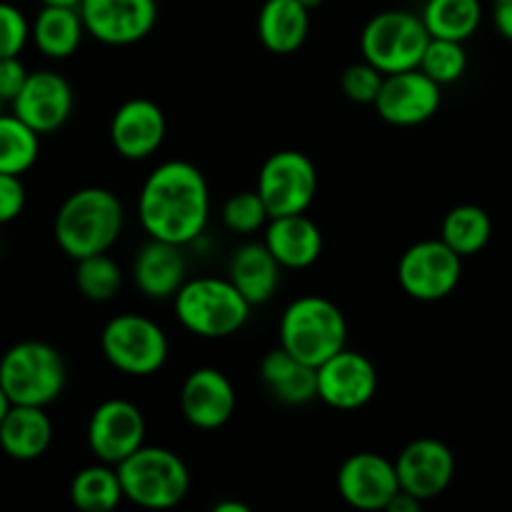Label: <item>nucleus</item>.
I'll list each match as a JSON object with an SVG mask.
<instances>
[{
    "label": "nucleus",
    "mask_w": 512,
    "mask_h": 512,
    "mask_svg": "<svg viewBox=\"0 0 512 512\" xmlns=\"http://www.w3.org/2000/svg\"><path fill=\"white\" fill-rule=\"evenodd\" d=\"M138 215L150 238L175 245L193 243L208 225V180L188 160L160 163L140 188Z\"/></svg>",
    "instance_id": "nucleus-1"
},
{
    "label": "nucleus",
    "mask_w": 512,
    "mask_h": 512,
    "mask_svg": "<svg viewBox=\"0 0 512 512\" xmlns=\"http://www.w3.org/2000/svg\"><path fill=\"white\" fill-rule=\"evenodd\" d=\"M123 203L108 188H80L63 200L53 233L68 258L108 253L123 233Z\"/></svg>",
    "instance_id": "nucleus-2"
},
{
    "label": "nucleus",
    "mask_w": 512,
    "mask_h": 512,
    "mask_svg": "<svg viewBox=\"0 0 512 512\" xmlns=\"http://www.w3.org/2000/svg\"><path fill=\"white\" fill-rule=\"evenodd\" d=\"M280 345L303 363L323 365L348 343V323L333 300L305 295L293 300L280 318Z\"/></svg>",
    "instance_id": "nucleus-3"
},
{
    "label": "nucleus",
    "mask_w": 512,
    "mask_h": 512,
    "mask_svg": "<svg viewBox=\"0 0 512 512\" xmlns=\"http://www.w3.org/2000/svg\"><path fill=\"white\" fill-rule=\"evenodd\" d=\"M253 305L233 283L223 278L185 280L175 293V315L188 333L198 338H228L250 318Z\"/></svg>",
    "instance_id": "nucleus-4"
},
{
    "label": "nucleus",
    "mask_w": 512,
    "mask_h": 512,
    "mask_svg": "<svg viewBox=\"0 0 512 512\" xmlns=\"http://www.w3.org/2000/svg\"><path fill=\"white\" fill-rule=\"evenodd\" d=\"M125 500L145 510H168L183 503L190 490V473L168 448L143 445L115 465Z\"/></svg>",
    "instance_id": "nucleus-5"
},
{
    "label": "nucleus",
    "mask_w": 512,
    "mask_h": 512,
    "mask_svg": "<svg viewBox=\"0 0 512 512\" xmlns=\"http://www.w3.org/2000/svg\"><path fill=\"white\" fill-rule=\"evenodd\" d=\"M65 378L63 355L40 340L15 343L0 358V385L13 405L45 408L60 398Z\"/></svg>",
    "instance_id": "nucleus-6"
},
{
    "label": "nucleus",
    "mask_w": 512,
    "mask_h": 512,
    "mask_svg": "<svg viewBox=\"0 0 512 512\" xmlns=\"http://www.w3.org/2000/svg\"><path fill=\"white\" fill-rule=\"evenodd\" d=\"M428 43L423 18L410 10H383L368 20L360 35L363 58L385 75L418 68Z\"/></svg>",
    "instance_id": "nucleus-7"
},
{
    "label": "nucleus",
    "mask_w": 512,
    "mask_h": 512,
    "mask_svg": "<svg viewBox=\"0 0 512 512\" xmlns=\"http://www.w3.org/2000/svg\"><path fill=\"white\" fill-rule=\"evenodd\" d=\"M100 345L115 370L135 378L158 373L168 360V338L155 320L145 315H115L100 335Z\"/></svg>",
    "instance_id": "nucleus-8"
},
{
    "label": "nucleus",
    "mask_w": 512,
    "mask_h": 512,
    "mask_svg": "<svg viewBox=\"0 0 512 512\" xmlns=\"http://www.w3.org/2000/svg\"><path fill=\"white\" fill-rule=\"evenodd\" d=\"M258 193L270 218L305 213L318 195V170L298 150H278L258 173Z\"/></svg>",
    "instance_id": "nucleus-9"
},
{
    "label": "nucleus",
    "mask_w": 512,
    "mask_h": 512,
    "mask_svg": "<svg viewBox=\"0 0 512 512\" xmlns=\"http://www.w3.org/2000/svg\"><path fill=\"white\" fill-rule=\"evenodd\" d=\"M463 275V258L440 240H420L410 245L398 263L400 288L415 300L435 303L458 288Z\"/></svg>",
    "instance_id": "nucleus-10"
},
{
    "label": "nucleus",
    "mask_w": 512,
    "mask_h": 512,
    "mask_svg": "<svg viewBox=\"0 0 512 512\" xmlns=\"http://www.w3.org/2000/svg\"><path fill=\"white\" fill-rule=\"evenodd\" d=\"M85 33L105 45H133L158 23V0H80Z\"/></svg>",
    "instance_id": "nucleus-11"
},
{
    "label": "nucleus",
    "mask_w": 512,
    "mask_h": 512,
    "mask_svg": "<svg viewBox=\"0 0 512 512\" xmlns=\"http://www.w3.org/2000/svg\"><path fill=\"white\" fill-rule=\"evenodd\" d=\"M145 445V418L130 400H105L88 420V448L100 463L120 465Z\"/></svg>",
    "instance_id": "nucleus-12"
},
{
    "label": "nucleus",
    "mask_w": 512,
    "mask_h": 512,
    "mask_svg": "<svg viewBox=\"0 0 512 512\" xmlns=\"http://www.w3.org/2000/svg\"><path fill=\"white\" fill-rule=\"evenodd\" d=\"M440 88L433 78L420 68L403 70V73L385 75L380 93L375 98V110L380 118L398 128H410L433 118L440 108Z\"/></svg>",
    "instance_id": "nucleus-13"
},
{
    "label": "nucleus",
    "mask_w": 512,
    "mask_h": 512,
    "mask_svg": "<svg viewBox=\"0 0 512 512\" xmlns=\"http://www.w3.org/2000/svg\"><path fill=\"white\" fill-rule=\"evenodd\" d=\"M378 393V370L358 350L343 348L318 365V398L335 410H360Z\"/></svg>",
    "instance_id": "nucleus-14"
},
{
    "label": "nucleus",
    "mask_w": 512,
    "mask_h": 512,
    "mask_svg": "<svg viewBox=\"0 0 512 512\" xmlns=\"http://www.w3.org/2000/svg\"><path fill=\"white\" fill-rule=\"evenodd\" d=\"M400 490L418 500H433L448 490L455 475V455L435 438H418L405 445L395 460Z\"/></svg>",
    "instance_id": "nucleus-15"
},
{
    "label": "nucleus",
    "mask_w": 512,
    "mask_h": 512,
    "mask_svg": "<svg viewBox=\"0 0 512 512\" xmlns=\"http://www.w3.org/2000/svg\"><path fill=\"white\" fill-rule=\"evenodd\" d=\"M398 490L395 463L378 453L350 455L338 470V493L350 508L385 510Z\"/></svg>",
    "instance_id": "nucleus-16"
},
{
    "label": "nucleus",
    "mask_w": 512,
    "mask_h": 512,
    "mask_svg": "<svg viewBox=\"0 0 512 512\" xmlns=\"http://www.w3.org/2000/svg\"><path fill=\"white\" fill-rule=\"evenodd\" d=\"M10 105L13 113L25 120L35 133H55L68 123L73 113V88L55 70H35Z\"/></svg>",
    "instance_id": "nucleus-17"
},
{
    "label": "nucleus",
    "mask_w": 512,
    "mask_h": 512,
    "mask_svg": "<svg viewBox=\"0 0 512 512\" xmlns=\"http://www.w3.org/2000/svg\"><path fill=\"white\" fill-rule=\"evenodd\" d=\"M165 115L148 98L125 100L110 120V143L128 160H145L158 153L165 140Z\"/></svg>",
    "instance_id": "nucleus-18"
},
{
    "label": "nucleus",
    "mask_w": 512,
    "mask_h": 512,
    "mask_svg": "<svg viewBox=\"0 0 512 512\" xmlns=\"http://www.w3.org/2000/svg\"><path fill=\"white\" fill-rule=\"evenodd\" d=\"M180 410L193 428H223L235 413L233 383L215 368L193 370L180 390Z\"/></svg>",
    "instance_id": "nucleus-19"
},
{
    "label": "nucleus",
    "mask_w": 512,
    "mask_h": 512,
    "mask_svg": "<svg viewBox=\"0 0 512 512\" xmlns=\"http://www.w3.org/2000/svg\"><path fill=\"white\" fill-rule=\"evenodd\" d=\"M180 248L183 245L150 238L138 250L133 260V280L145 298L168 300L175 298V293L183 288L188 263Z\"/></svg>",
    "instance_id": "nucleus-20"
},
{
    "label": "nucleus",
    "mask_w": 512,
    "mask_h": 512,
    "mask_svg": "<svg viewBox=\"0 0 512 512\" xmlns=\"http://www.w3.org/2000/svg\"><path fill=\"white\" fill-rule=\"evenodd\" d=\"M265 245L283 268H310L323 253V233L305 213L270 218Z\"/></svg>",
    "instance_id": "nucleus-21"
},
{
    "label": "nucleus",
    "mask_w": 512,
    "mask_h": 512,
    "mask_svg": "<svg viewBox=\"0 0 512 512\" xmlns=\"http://www.w3.org/2000/svg\"><path fill=\"white\" fill-rule=\"evenodd\" d=\"M53 443V423L38 405H10L0 423V450L8 458L30 463L45 455Z\"/></svg>",
    "instance_id": "nucleus-22"
},
{
    "label": "nucleus",
    "mask_w": 512,
    "mask_h": 512,
    "mask_svg": "<svg viewBox=\"0 0 512 512\" xmlns=\"http://www.w3.org/2000/svg\"><path fill=\"white\" fill-rule=\"evenodd\" d=\"M283 265L275 260L265 243H245L233 253L228 265V278L250 305L268 303L280 285Z\"/></svg>",
    "instance_id": "nucleus-23"
},
{
    "label": "nucleus",
    "mask_w": 512,
    "mask_h": 512,
    "mask_svg": "<svg viewBox=\"0 0 512 512\" xmlns=\"http://www.w3.org/2000/svg\"><path fill=\"white\" fill-rule=\"evenodd\" d=\"M260 378L273 398L285 405H305L318 398V368L290 355L283 345L265 355Z\"/></svg>",
    "instance_id": "nucleus-24"
},
{
    "label": "nucleus",
    "mask_w": 512,
    "mask_h": 512,
    "mask_svg": "<svg viewBox=\"0 0 512 512\" xmlns=\"http://www.w3.org/2000/svg\"><path fill=\"white\" fill-rule=\"evenodd\" d=\"M308 33L310 10L300 0H265L258 13V38L270 53H295Z\"/></svg>",
    "instance_id": "nucleus-25"
},
{
    "label": "nucleus",
    "mask_w": 512,
    "mask_h": 512,
    "mask_svg": "<svg viewBox=\"0 0 512 512\" xmlns=\"http://www.w3.org/2000/svg\"><path fill=\"white\" fill-rule=\"evenodd\" d=\"M85 35L78 5H43L30 25L35 48L53 60H65L80 48Z\"/></svg>",
    "instance_id": "nucleus-26"
},
{
    "label": "nucleus",
    "mask_w": 512,
    "mask_h": 512,
    "mask_svg": "<svg viewBox=\"0 0 512 512\" xmlns=\"http://www.w3.org/2000/svg\"><path fill=\"white\" fill-rule=\"evenodd\" d=\"M423 23L430 38H445L465 43L483 20L480 0H428L423 8Z\"/></svg>",
    "instance_id": "nucleus-27"
},
{
    "label": "nucleus",
    "mask_w": 512,
    "mask_h": 512,
    "mask_svg": "<svg viewBox=\"0 0 512 512\" xmlns=\"http://www.w3.org/2000/svg\"><path fill=\"white\" fill-rule=\"evenodd\" d=\"M118 468L108 463L88 465L70 483V500L83 512H110L123 500Z\"/></svg>",
    "instance_id": "nucleus-28"
},
{
    "label": "nucleus",
    "mask_w": 512,
    "mask_h": 512,
    "mask_svg": "<svg viewBox=\"0 0 512 512\" xmlns=\"http://www.w3.org/2000/svg\"><path fill=\"white\" fill-rule=\"evenodd\" d=\"M493 235L490 215L478 205H458L443 220V240L460 255L470 258L488 245Z\"/></svg>",
    "instance_id": "nucleus-29"
},
{
    "label": "nucleus",
    "mask_w": 512,
    "mask_h": 512,
    "mask_svg": "<svg viewBox=\"0 0 512 512\" xmlns=\"http://www.w3.org/2000/svg\"><path fill=\"white\" fill-rule=\"evenodd\" d=\"M40 153V133L18 115L0 113V173L23 175L35 165Z\"/></svg>",
    "instance_id": "nucleus-30"
},
{
    "label": "nucleus",
    "mask_w": 512,
    "mask_h": 512,
    "mask_svg": "<svg viewBox=\"0 0 512 512\" xmlns=\"http://www.w3.org/2000/svg\"><path fill=\"white\" fill-rule=\"evenodd\" d=\"M75 285L80 295L93 303H108L123 285V273L108 253H95L75 260Z\"/></svg>",
    "instance_id": "nucleus-31"
},
{
    "label": "nucleus",
    "mask_w": 512,
    "mask_h": 512,
    "mask_svg": "<svg viewBox=\"0 0 512 512\" xmlns=\"http://www.w3.org/2000/svg\"><path fill=\"white\" fill-rule=\"evenodd\" d=\"M418 68L438 85H450L463 78L465 68H468V53L458 40L430 38Z\"/></svg>",
    "instance_id": "nucleus-32"
},
{
    "label": "nucleus",
    "mask_w": 512,
    "mask_h": 512,
    "mask_svg": "<svg viewBox=\"0 0 512 512\" xmlns=\"http://www.w3.org/2000/svg\"><path fill=\"white\" fill-rule=\"evenodd\" d=\"M268 220H270V213L268 208H265L258 190H243V193H235L233 198H228V203L223 205L225 228L233 230V233L238 235L255 233V230L263 228Z\"/></svg>",
    "instance_id": "nucleus-33"
},
{
    "label": "nucleus",
    "mask_w": 512,
    "mask_h": 512,
    "mask_svg": "<svg viewBox=\"0 0 512 512\" xmlns=\"http://www.w3.org/2000/svg\"><path fill=\"white\" fill-rule=\"evenodd\" d=\"M385 73H380L373 63L363 60V63H353L345 68L343 78H340V88H343L345 98L360 105H375V98L380 93Z\"/></svg>",
    "instance_id": "nucleus-34"
},
{
    "label": "nucleus",
    "mask_w": 512,
    "mask_h": 512,
    "mask_svg": "<svg viewBox=\"0 0 512 512\" xmlns=\"http://www.w3.org/2000/svg\"><path fill=\"white\" fill-rule=\"evenodd\" d=\"M30 38V25L15 5L0 3V58L20 55Z\"/></svg>",
    "instance_id": "nucleus-35"
},
{
    "label": "nucleus",
    "mask_w": 512,
    "mask_h": 512,
    "mask_svg": "<svg viewBox=\"0 0 512 512\" xmlns=\"http://www.w3.org/2000/svg\"><path fill=\"white\" fill-rule=\"evenodd\" d=\"M25 208V188L20 175L0 173V225L18 218Z\"/></svg>",
    "instance_id": "nucleus-36"
},
{
    "label": "nucleus",
    "mask_w": 512,
    "mask_h": 512,
    "mask_svg": "<svg viewBox=\"0 0 512 512\" xmlns=\"http://www.w3.org/2000/svg\"><path fill=\"white\" fill-rule=\"evenodd\" d=\"M28 75L30 73L20 63L18 55H13V58H0V98L5 103H13L20 95V90L25 88V83H28Z\"/></svg>",
    "instance_id": "nucleus-37"
},
{
    "label": "nucleus",
    "mask_w": 512,
    "mask_h": 512,
    "mask_svg": "<svg viewBox=\"0 0 512 512\" xmlns=\"http://www.w3.org/2000/svg\"><path fill=\"white\" fill-rule=\"evenodd\" d=\"M420 505H423V500H418L415 495L405 493V490H398V493L393 495V500L388 503V512H418Z\"/></svg>",
    "instance_id": "nucleus-38"
},
{
    "label": "nucleus",
    "mask_w": 512,
    "mask_h": 512,
    "mask_svg": "<svg viewBox=\"0 0 512 512\" xmlns=\"http://www.w3.org/2000/svg\"><path fill=\"white\" fill-rule=\"evenodd\" d=\"M493 20H495V28H498V33L503 35V38L512 40V3L495 5Z\"/></svg>",
    "instance_id": "nucleus-39"
},
{
    "label": "nucleus",
    "mask_w": 512,
    "mask_h": 512,
    "mask_svg": "<svg viewBox=\"0 0 512 512\" xmlns=\"http://www.w3.org/2000/svg\"><path fill=\"white\" fill-rule=\"evenodd\" d=\"M215 512H248V505L238 503V500H223V503H215Z\"/></svg>",
    "instance_id": "nucleus-40"
},
{
    "label": "nucleus",
    "mask_w": 512,
    "mask_h": 512,
    "mask_svg": "<svg viewBox=\"0 0 512 512\" xmlns=\"http://www.w3.org/2000/svg\"><path fill=\"white\" fill-rule=\"evenodd\" d=\"M10 398L8 395H5V390H3V385H0V423H3V418H5V413H8L10 410Z\"/></svg>",
    "instance_id": "nucleus-41"
},
{
    "label": "nucleus",
    "mask_w": 512,
    "mask_h": 512,
    "mask_svg": "<svg viewBox=\"0 0 512 512\" xmlns=\"http://www.w3.org/2000/svg\"><path fill=\"white\" fill-rule=\"evenodd\" d=\"M43 5H80V0H40Z\"/></svg>",
    "instance_id": "nucleus-42"
},
{
    "label": "nucleus",
    "mask_w": 512,
    "mask_h": 512,
    "mask_svg": "<svg viewBox=\"0 0 512 512\" xmlns=\"http://www.w3.org/2000/svg\"><path fill=\"white\" fill-rule=\"evenodd\" d=\"M300 3H303L305 8H308L310 13H313V10H315V8H320V5H323L325 0H300Z\"/></svg>",
    "instance_id": "nucleus-43"
},
{
    "label": "nucleus",
    "mask_w": 512,
    "mask_h": 512,
    "mask_svg": "<svg viewBox=\"0 0 512 512\" xmlns=\"http://www.w3.org/2000/svg\"><path fill=\"white\" fill-rule=\"evenodd\" d=\"M495 5H503V3H512V0H493Z\"/></svg>",
    "instance_id": "nucleus-44"
},
{
    "label": "nucleus",
    "mask_w": 512,
    "mask_h": 512,
    "mask_svg": "<svg viewBox=\"0 0 512 512\" xmlns=\"http://www.w3.org/2000/svg\"><path fill=\"white\" fill-rule=\"evenodd\" d=\"M3 105H5V100H3V98H0V113H3Z\"/></svg>",
    "instance_id": "nucleus-45"
}]
</instances>
